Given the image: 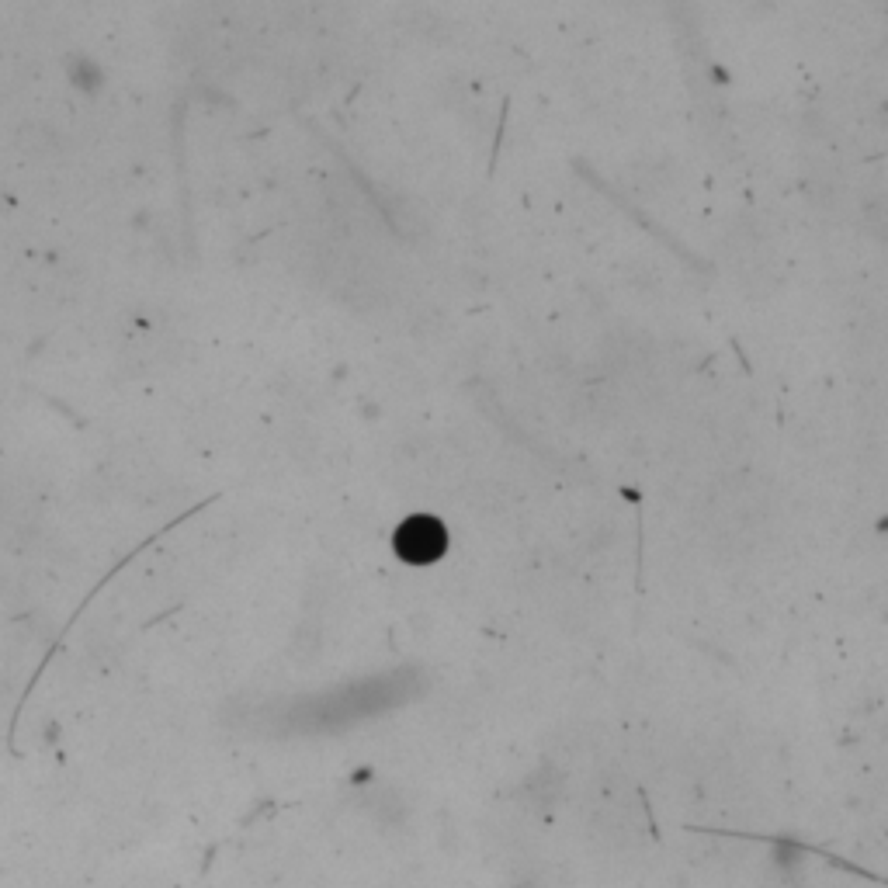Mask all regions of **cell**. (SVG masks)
Here are the masks:
<instances>
[{
  "mask_svg": "<svg viewBox=\"0 0 888 888\" xmlns=\"http://www.w3.org/2000/svg\"><path fill=\"white\" fill-rule=\"evenodd\" d=\"M444 545H448V538H444V528L434 517H413L396 535V552L406 562H434L438 555H444Z\"/></svg>",
  "mask_w": 888,
  "mask_h": 888,
  "instance_id": "cell-1",
  "label": "cell"
}]
</instances>
